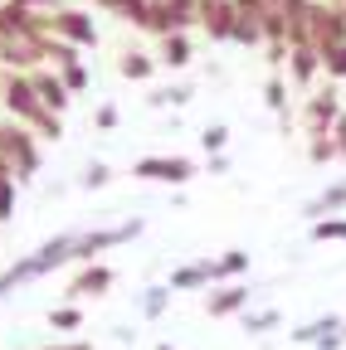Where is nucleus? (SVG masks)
Wrapping results in <instances>:
<instances>
[{
	"mask_svg": "<svg viewBox=\"0 0 346 350\" xmlns=\"http://www.w3.org/2000/svg\"><path fill=\"white\" fill-rule=\"evenodd\" d=\"M0 107H5V117H10V122L29 126L39 142H59V137H64V117L45 107V98L34 93L29 73H10V68H0Z\"/></svg>",
	"mask_w": 346,
	"mask_h": 350,
	"instance_id": "nucleus-1",
	"label": "nucleus"
},
{
	"mask_svg": "<svg viewBox=\"0 0 346 350\" xmlns=\"http://www.w3.org/2000/svg\"><path fill=\"white\" fill-rule=\"evenodd\" d=\"M73 239L78 234H54V239H45L34 253H20L5 273H0V301H5L15 287H25V282H39V278H49L54 268H64L69 262V253H73Z\"/></svg>",
	"mask_w": 346,
	"mask_h": 350,
	"instance_id": "nucleus-2",
	"label": "nucleus"
},
{
	"mask_svg": "<svg viewBox=\"0 0 346 350\" xmlns=\"http://www.w3.org/2000/svg\"><path fill=\"white\" fill-rule=\"evenodd\" d=\"M137 234H147V219H142V214L122 219V224H108V229H88V234H78V239H73V253H69V262H73V268H83V262H98V253H108V248H122V243H132Z\"/></svg>",
	"mask_w": 346,
	"mask_h": 350,
	"instance_id": "nucleus-3",
	"label": "nucleus"
},
{
	"mask_svg": "<svg viewBox=\"0 0 346 350\" xmlns=\"http://www.w3.org/2000/svg\"><path fill=\"white\" fill-rule=\"evenodd\" d=\"M0 151H5V165H10V175H15V185H25V180H34L39 175V137L29 126H20V122H0Z\"/></svg>",
	"mask_w": 346,
	"mask_h": 350,
	"instance_id": "nucleus-4",
	"label": "nucleus"
},
{
	"mask_svg": "<svg viewBox=\"0 0 346 350\" xmlns=\"http://www.w3.org/2000/svg\"><path fill=\"white\" fill-rule=\"evenodd\" d=\"M132 175L137 180H151V185H190L195 180V161L190 156H142L132 161Z\"/></svg>",
	"mask_w": 346,
	"mask_h": 350,
	"instance_id": "nucleus-5",
	"label": "nucleus"
},
{
	"mask_svg": "<svg viewBox=\"0 0 346 350\" xmlns=\"http://www.w3.org/2000/svg\"><path fill=\"white\" fill-rule=\"evenodd\" d=\"M254 301V287L249 282H214L205 292V317L210 321H230V317H244Z\"/></svg>",
	"mask_w": 346,
	"mask_h": 350,
	"instance_id": "nucleus-6",
	"label": "nucleus"
},
{
	"mask_svg": "<svg viewBox=\"0 0 346 350\" xmlns=\"http://www.w3.org/2000/svg\"><path fill=\"white\" fill-rule=\"evenodd\" d=\"M49 34L54 39H69L73 49H93L98 44V25H93V15H83V10H49Z\"/></svg>",
	"mask_w": 346,
	"mask_h": 350,
	"instance_id": "nucleus-7",
	"label": "nucleus"
},
{
	"mask_svg": "<svg viewBox=\"0 0 346 350\" xmlns=\"http://www.w3.org/2000/svg\"><path fill=\"white\" fill-rule=\"evenodd\" d=\"M341 112L346 107L336 98V88H317V93H308V103H302V137H312V131H332Z\"/></svg>",
	"mask_w": 346,
	"mask_h": 350,
	"instance_id": "nucleus-8",
	"label": "nucleus"
},
{
	"mask_svg": "<svg viewBox=\"0 0 346 350\" xmlns=\"http://www.w3.org/2000/svg\"><path fill=\"white\" fill-rule=\"evenodd\" d=\"M112 282H117V273L108 268V262H83V268L73 273V282H69V301H98V297H108L112 292Z\"/></svg>",
	"mask_w": 346,
	"mask_h": 350,
	"instance_id": "nucleus-9",
	"label": "nucleus"
},
{
	"mask_svg": "<svg viewBox=\"0 0 346 350\" xmlns=\"http://www.w3.org/2000/svg\"><path fill=\"white\" fill-rule=\"evenodd\" d=\"M205 287H214V258L210 253L171 268V292H205Z\"/></svg>",
	"mask_w": 346,
	"mask_h": 350,
	"instance_id": "nucleus-10",
	"label": "nucleus"
},
{
	"mask_svg": "<svg viewBox=\"0 0 346 350\" xmlns=\"http://www.w3.org/2000/svg\"><path fill=\"white\" fill-rule=\"evenodd\" d=\"M29 83H34V93L45 98V107H49V112H59V117L69 112L73 93H69V83H64L54 68H34V73H29Z\"/></svg>",
	"mask_w": 346,
	"mask_h": 350,
	"instance_id": "nucleus-11",
	"label": "nucleus"
},
{
	"mask_svg": "<svg viewBox=\"0 0 346 350\" xmlns=\"http://www.w3.org/2000/svg\"><path fill=\"white\" fill-rule=\"evenodd\" d=\"M322 73V54H317V44H293L288 49V78L297 88H312Z\"/></svg>",
	"mask_w": 346,
	"mask_h": 350,
	"instance_id": "nucleus-12",
	"label": "nucleus"
},
{
	"mask_svg": "<svg viewBox=\"0 0 346 350\" xmlns=\"http://www.w3.org/2000/svg\"><path fill=\"white\" fill-rule=\"evenodd\" d=\"M302 214H308V224L322 214H346V180H332L322 195H312L308 204H302Z\"/></svg>",
	"mask_w": 346,
	"mask_h": 350,
	"instance_id": "nucleus-13",
	"label": "nucleus"
},
{
	"mask_svg": "<svg viewBox=\"0 0 346 350\" xmlns=\"http://www.w3.org/2000/svg\"><path fill=\"white\" fill-rule=\"evenodd\" d=\"M156 68H161V64H156L151 54H142V49H127V54L117 59V73H122L127 83H147Z\"/></svg>",
	"mask_w": 346,
	"mask_h": 350,
	"instance_id": "nucleus-14",
	"label": "nucleus"
},
{
	"mask_svg": "<svg viewBox=\"0 0 346 350\" xmlns=\"http://www.w3.org/2000/svg\"><path fill=\"white\" fill-rule=\"evenodd\" d=\"M249 273V248H225L214 258V282H239Z\"/></svg>",
	"mask_w": 346,
	"mask_h": 350,
	"instance_id": "nucleus-15",
	"label": "nucleus"
},
{
	"mask_svg": "<svg viewBox=\"0 0 346 350\" xmlns=\"http://www.w3.org/2000/svg\"><path fill=\"white\" fill-rule=\"evenodd\" d=\"M190 59H195V54H190V39H186V34H166V39H161V54H156L161 68H186Z\"/></svg>",
	"mask_w": 346,
	"mask_h": 350,
	"instance_id": "nucleus-16",
	"label": "nucleus"
},
{
	"mask_svg": "<svg viewBox=\"0 0 346 350\" xmlns=\"http://www.w3.org/2000/svg\"><path fill=\"white\" fill-rule=\"evenodd\" d=\"M312 243H346V214H322L308 224Z\"/></svg>",
	"mask_w": 346,
	"mask_h": 350,
	"instance_id": "nucleus-17",
	"label": "nucleus"
},
{
	"mask_svg": "<svg viewBox=\"0 0 346 350\" xmlns=\"http://www.w3.org/2000/svg\"><path fill=\"white\" fill-rule=\"evenodd\" d=\"M171 297H176V292H171V282L147 287V292H142V317H147V321H161V317H166V306H171Z\"/></svg>",
	"mask_w": 346,
	"mask_h": 350,
	"instance_id": "nucleus-18",
	"label": "nucleus"
},
{
	"mask_svg": "<svg viewBox=\"0 0 346 350\" xmlns=\"http://www.w3.org/2000/svg\"><path fill=\"white\" fill-rule=\"evenodd\" d=\"M308 161H312V165L341 161V151H336V142H332V131H312V137H308Z\"/></svg>",
	"mask_w": 346,
	"mask_h": 350,
	"instance_id": "nucleus-19",
	"label": "nucleus"
},
{
	"mask_svg": "<svg viewBox=\"0 0 346 350\" xmlns=\"http://www.w3.org/2000/svg\"><path fill=\"white\" fill-rule=\"evenodd\" d=\"M239 321H244V331H249V336H269V331L283 321V312H278V306H258V312H244Z\"/></svg>",
	"mask_w": 346,
	"mask_h": 350,
	"instance_id": "nucleus-20",
	"label": "nucleus"
},
{
	"mask_svg": "<svg viewBox=\"0 0 346 350\" xmlns=\"http://www.w3.org/2000/svg\"><path fill=\"white\" fill-rule=\"evenodd\" d=\"M54 73H59V78L69 83V93H83V88H88V83H93V73H88V64H83L78 54H73V59H64V64H59Z\"/></svg>",
	"mask_w": 346,
	"mask_h": 350,
	"instance_id": "nucleus-21",
	"label": "nucleus"
},
{
	"mask_svg": "<svg viewBox=\"0 0 346 350\" xmlns=\"http://www.w3.org/2000/svg\"><path fill=\"white\" fill-rule=\"evenodd\" d=\"M190 103V88L186 83H171V88H151V98H147V107H186Z\"/></svg>",
	"mask_w": 346,
	"mask_h": 350,
	"instance_id": "nucleus-22",
	"label": "nucleus"
},
{
	"mask_svg": "<svg viewBox=\"0 0 346 350\" xmlns=\"http://www.w3.org/2000/svg\"><path fill=\"white\" fill-rule=\"evenodd\" d=\"M264 103H269V112L283 117V126L293 122V117H288V83H283V73H273V78L264 83Z\"/></svg>",
	"mask_w": 346,
	"mask_h": 350,
	"instance_id": "nucleus-23",
	"label": "nucleus"
},
{
	"mask_svg": "<svg viewBox=\"0 0 346 350\" xmlns=\"http://www.w3.org/2000/svg\"><path fill=\"white\" fill-rule=\"evenodd\" d=\"M83 326V301H64L49 312V331H78Z\"/></svg>",
	"mask_w": 346,
	"mask_h": 350,
	"instance_id": "nucleus-24",
	"label": "nucleus"
},
{
	"mask_svg": "<svg viewBox=\"0 0 346 350\" xmlns=\"http://www.w3.org/2000/svg\"><path fill=\"white\" fill-rule=\"evenodd\" d=\"M336 326H341V317H317V321H308V326L288 331V340H293V345H312L322 331H336Z\"/></svg>",
	"mask_w": 346,
	"mask_h": 350,
	"instance_id": "nucleus-25",
	"label": "nucleus"
},
{
	"mask_svg": "<svg viewBox=\"0 0 346 350\" xmlns=\"http://www.w3.org/2000/svg\"><path fill=\"white\" fill-rule=\"evenodd\" d=\"M108 180H112V165H108V161H88V165H83V175H78L83 190H103Z\"/></svg>",
	"mask_w": 346,
	"mask_h": 350,
	"instance_id": "nucleus-26",
	"label": "nucleus"
},
{
	"mask_svg": "<svg viewBox=\"0 0 346 350\" xmlns=\"http://www.w3.org/2000/svg\"><path fill=\"white\" fill-rule=\"evenodd\" d=\"M200 146H205V156L225 151V146H230V126H225V122H210V126L200 131Z\"/></svg>",
	"mask_w": 346,
	"mask_h": 350,
	"instance_id": "nucleus-27",
	"label": "nucleus"
},
{
	"mask_svg": "<svg viewBox=\"0 0 346 350\" xmlns=\"http://www.w3.org/2000/svg\"><path fill=\"white\" fill-rule=\"evenodd\" d=\"M322 73H327L332 83H341V78H346V44H336V49H327V54H322Z\"/></svg>",
	"mask_w": 346,
	"mask_h": 350,
	"instance_id": "nucleus-28",
	"label": "nucleus"
},
{
	"mask_svg": "<svg viewBox=\"0 0 346 350\" xmlns=\"http://www.w3.org/2000/svg\"><path fill=\"white\" fill-rule=\"evenodd\" d=\"M93 126H98V131H117V126H122L117 103H98V107H93Z\"/></svg>",
	"mask_w": 346,
	"mask_h": 350,
	"instance_id": "nucleus-29",
	"label": "nucleus"
},
{
	"mask_svg": "<svg viewBox=\"0 0 346 350\" xmlns=\"http://www.w3.org/2000/svg\"><path fill=\"white\" fill-rule=\"evenodd\" d=\"M5 219H15V180L0 175V224H5Z\"/></svg>",
	"mask_w": 346,
	"mask_h": 350,
	"instance_id": "nucleus-30",
	"label": "nucleus"
},
{
	"mask_svg": "<svg viewBox=\"0 0 346 350\" xmlns=\"http://www.w3.org/2000/svg\"><path fill=\"white\" fill-rule=\"evenodd\" d=\"M312 345H317V350H341V345H346V336H341V326H336V331H322Z\"/></svg>",
	"mask_w": 346,
	"mask_h": 350,
	"instance_id": "nucleus-31",
	"label": "nucleus"
},
{
	"mask_svg": "<svg viewBox=\"0 0 346 350\" xmlns=\"http://www.w3.org/2000/svg\"><path fill=\"white\" fill-rule=\"evenodd\" d=\"M205 170H210V175H230V156H225V151L205 156Z\"/></svg>",
	"mask_w": 346,
	"mask_h": 350,
	"instance_id": "nucleus-32",
	"label": "nucleus"
},
{
	"mask_svg": "<svg viewBox=\"0 0 346 350\" xmlns=\"http://www.w3.org/2000/svg\"><path fill=\"white\" fill-rule=\"evenodd\" d=\"M332 142H336V151H341V161H346V112H341L336 126H332Z\"/></svg>",
	"mask_w": 346,
	"mask_h": 350,
	"instance_id": "nucleus-33",
	"label": "nucleus"
},
{
	"mask_svg": "<svg viewBox=\"0 0 346 350\" xmlns=\"http://www.w3.org/2000/svg\"><path fill=\"white\" fill-rule=\"evenodd\" d=\"M45 350H93L88 340H64V345H45Z\"/></svg>",
	"mask_w": 346,
	"mask_h": 350,
	"instance_id": "nucleus-34",
	"label": "nucleus"
},
{
	"mask_svg": "<svg viewBox=\"0 0 346 350\" xmlns=\"http://www.w3.org/2000/svg\"><path fill=\"white\" fill-rule=\"evenodd\" d=\"M156 350H176V345H171V340H161V345H156Z\"/></svg>",
	"mask_w": 346,
	"mask_h": 350,
	"instance_id": "nucleus-35",
	"label": "nucleus"
},
{
	"mask_svg": "<svg viewBox=\"0 0 346 350\" xmlns=\"http://www.w3.org/2000/svg\"><path fill=\"white\" fill-rule=\"evenodd\" d=\"M341 336H346V321H341Z\"/></svg>",
	"mask_w": 346,
	"mask_h": 350,
	"instance_id": "nucleus-36",
	"label": "nucleus"
}]
</instances>
